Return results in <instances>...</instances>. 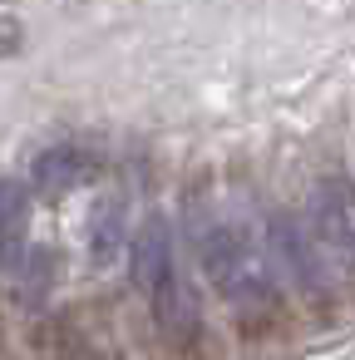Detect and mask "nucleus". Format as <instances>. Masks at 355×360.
<instances>
[{
    "mask_svg": "<svg viewBox=\"0 0 355 360\" xmlns=\"http://www.w3.org/2000/svg\"><path fill=\"white\" fill-rule=\"evenodd\" d=\"M202 271L237 306H252V301L271 296V266H266V257L242 232H232V227H212L202 237Z\"/></svg>",
    "mask_w": 355,
    "mask_h": 360,
    "instance_id": "1",
    "label": "nucleus"
},
{
    "mask_svg": "<svg viewBox=\"0 0 355 360\" xmlns=\"http://www.w3.org/2000/svg\"><path fill=\"white\" fill-rule=\"evenodd\" d=\"M311 227L325 257H335L345 271H355V183L325 178L311 193Z\"/></svg>",
    "mask_w": 355,
    "mask_h": 360,
    "instance_id": "2",
    "label": "nucleus"
},
{
    "mask_svg": "<svg viewBox=\"0 0 355 360\" xmlns=\"http://www.w3.org/2000/svg\"><path fill=\"white\" fill-rule=\"evenodd\" d=\"M30 212L35 193L20 178H0V271H15L30 252Z\"/></svg>",
    "mask_w": 355,
    "mask_h": 360,
    "instance_id": "3",
    "label": "nucleus"
},
{
    "mask_svg": "<svg viewBox=\"0 0 355 360\" xmlns=\"http://www.w3.org/2000/svg\"><path fill=\"white\" fill-rule=\"evenodd\" d=\"M168 276H173V232L163 217H148L129 242V281L138 291H153Z\"/></svg>",
    "mask_w": 355,
    "mask_h": 360,
    "instance_id": "4",
    "label": "nucleus"
},
{
    "mask_svg": "<svg viewBox=\"0 0 355 360\" xmlns=\"http://www.w3.org/2000/svg\"><path fill=\"white\" fill-rule=\"evenodd\" d=\"M148 296H153V321L163 326V335H188V330L198 326V301H193V291L183 286L178 271H173L163 286H153Z\"/></svg>",
    "mask_w": 355,
    "mask_h": 360,
    "instance_id": "5",
    "label": "nucleus"
},
{
    "mask_svg": "<svg viewBox=\"0 0 355 360\" xmlns=\"http://www.w3.org/2000/svg\"><path fill=\"white\" fill-rule=\"evenodd\" d=\"M79 178H84V153L70 148V143L45 148V153L35 158V188H40V193H65V188H75Z\"/></svg>",
    "mask_w": 355,
    "mask_h": 360,
    "instance_id": "6",
    "label": "nucleus"
},
{
    "mask_svg": "<svg viewBox=\"0 0 355 360\" xmlns=\"http://www.w3.org/2000/svg\"><path fill=\"white\" fill-rule=\"evenodd\" d=\"M89 247H94V262H114V257H119V247H124V202L104 198V202L94 207Z\"/></svg>",
    "mask_w": 355,
    "mask_h": 360,
    "instance_id": "7",
    "label": "nucleus"
},
{
    "mask_svg": "<svg viewBox=\"0 0 355 360\" xmlns=\"http://www.w3.org/2000/svg\"><path fill=\"white\" fill-rule=\"evenodd\" d=\"M20 266H25V291H20V301L35 311L45 296H50V276H55V252H25L20 257ZM15 266V271H20Z\"/></svg>",
    "mask_w": 355,
    "mask_h": 360,
    "instance_id": "8",
    "label": "nucleus"
},
{
    "mask_svg": "<svg viewBox=\"0 0 355 360\" xmlns=\"http://www.w3.org/2000/svg\"><path fill=\"white\" fill-rule=\"evenodd\" d=\"M15 50H20V25L11 15H0V60H11Z\"/></svg>",
    "mask_w": 355,
    "mask_h": 360,
    "instance_id": "9",
    "label": "nucleus"
}]
</instances>
